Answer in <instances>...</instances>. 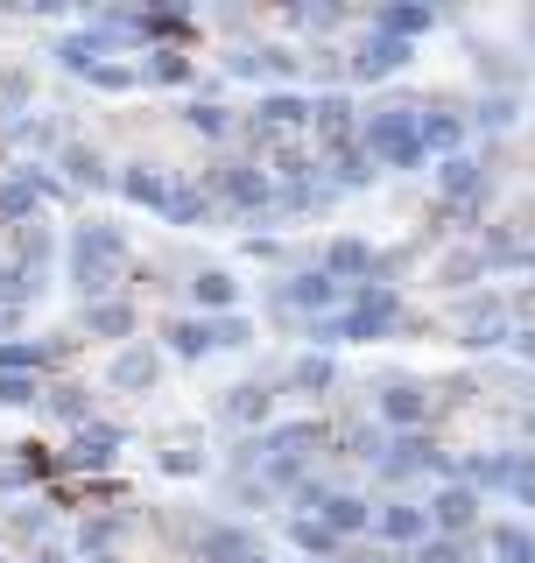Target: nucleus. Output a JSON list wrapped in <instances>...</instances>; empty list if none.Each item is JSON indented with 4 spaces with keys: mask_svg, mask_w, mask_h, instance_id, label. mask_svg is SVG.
I'll list each match as a JSON object with an SVG mask.
<instances>
[{
    "mask_svg": "<svg viewBox=\"0 0 535 563\" xmlns=\"http://www.w3.org/2000/svg\"><path fill=\"white\" fill-rule=\"evenodd\" d=\"M367 148H373V163H387V169L423 163V128H416V113H373V120H367Z\"/></svg>",
    "mask_w": 535,
    "mask_h": 563,
    "instance_id": "obj_1",
    "label": "nucleus"
},
{
    "mask_svg": "<svg viewBox=\"0 0 535 563\" xmlns=\"http://www.w3.org/2000/svg\"><path fill=\"white\" fill-rule=\"evenodd\" d=\"M395 289H360V303H352V317H338L331 324V339H373V331H387L395 324Z\"/></svg>",
    "mask_w": 535,
    "mask_h": 563,
    "instance_id": "obj_2",
    "label": "nucleus"
},
{
    "mask_svg": "<svg viewBox=\"0 0 535 563\" xmlns=\"http://www.w3.org/2000/svg\"><path fill=\"white\" fill-rule=\"evenodd\" d=\"M430 507H437V528H444V536H458V528H472V515H479L472 486H444Z\"/></svg>",
    "mask_w": 535,
    "mask_h": 563,
    "instance_id": "obj_3",
    "label": "nucleus"
},
{
    "mask_svg": "<svg viewBox=\"0 0 535 563\" xmlns=\"http://www.w3.org/2000/svg\"><path fill=\"white\" fill-rule=\"evenodd\" d=\"M381 416L395 422V430H416V422H423V395H416V387H387V395H381Z\"/></svg>",
    "mask_w": 535,
    "mask_h": 563,
    "instance_id": "obj_4",
    "label": "nucleus"
},
{
    "mask_svg": "<svg viewBox=\"0 0 535 563\" xmlns=\"http://www.w3.org/2000/svg\"><path fill=\"white\" fill-rule=\"evenodd\" d=\"M381 536L387 542H423V536H430V515H416V507H387V515H381Z\"/></svg>",
    "mask_w": 535,
    "mask_h": 563,
    "instance_id": "obj_5",
    "label": "nucleus"
},
{
    "mask_svg": "<svg viewBox=\"0 0 535 563\" xmlns=\"http://www.w3.org/2000/svg\"><path fill=\"white\" fill-rule=\"evenodd\" d=\"M402 57H408V43L381 35V43H367V49H360V78H387V70H395Z\"/></svg>",
    "mask_w": 535,
    "mask_h": 563,
    "instance_id": "obj_6",
    "label": "nucleus"
},
{
    "mask_svg": "<svg viewBox=\"0 0 535 563\" xmlns=\"http://www.w3.org/2000/svg\"><path fill=\"white\" fill-rule=\"evenodd\" d=\"M437 184H444V198H472V190H479V163H466V155H451V163L437 169Z\"/></svg>",
    "mask_w": 535,
    "mask_h": 563,
    "instance_id": "obj_7",
    "label": "nucleus"
},
{
    "mask_svg": "<svg viewBox=\"0 0 535 563\" xmlns=\"http://www.w3.org/2000/svg\"><path fill=\"white\" fill-rule=\"evenodd\" d=\"M493 550H501V563H535V536L528 528H493Z\"/></svg>",
    "mask_w": 535,
    "mask_h": 563,
    "instance_id": "obj_8",
    "label": "nucleus"
},
{
    "mask_svg": "<svg viewBox=\"0 0 535 563\" xmlns=\"http://www.w3.org/2000/svg\"><path fill=\"white\" fill-rule=\"evenodd\" d=\"M325 521L346 536V528H367V500H352V493H331L325 500Z\"/></svg>",
    "mask_w": 535,
    "mask_h": 563,
    "instance_id": "obj_9",
    "label": "nucleus"
},
{
    "mask_svg": "<svg viewBox=\"0 0 535 563\" xmlns=\"http://www.w3.org/2000/svg\"><path fill=\"white\" fill-rule=\"evenodd\" d=\"M331 275H296V289H290V303H303V310H325L331 303Z\"/></svg>",
    "mask_w": 535,
    "mask_h": 563,
    "instance_id": "obj_10",
    "label": "nucleus"
},
{
    "mask_svg": "<svg viewBox=\"0 0 535 563\" xmlns=\"http://www.w3.org/2000/svg\"><path fill=\"white\" fill-rule=\"evenodd\" d=\"M416 465H430V444H423V437H402V444L387 451V472L402 479V472H416Z\"/></svg>",
    "mask_w": 535,
    "mask_h": 563,
    "instance_id": "obj_11",
    "label": "nucleus"
},
{
    "mask_svg": "<svg viewBox=\"0 0 535 563\" xmlns=\"http://www.w3.org/2000/svg\"><path fill=\"white\" fill-rule=\"evenodd\" d=\"M416 128H423V148H458V120H430V113H416Z\"/></svg>",
    "mask_w": 535,
    "mask_h": 563,
    "instance_id": "obj_12",
    "label": "nucleus"
},
{
    "mask_svg": "<svg viewBox=\"0 0 535 563\" xmlns=\"http://www.w3.org/2000/svg\"><path fill=\"white\" fill-rule=\"evenodd\" d=\"M381 29H395V35H416V29H430V8H387V14H381Z\"/></svg>",
    "mask_w": 535,
    "mask_h": 563,
    "instance_id": "obj_13",
    "label": "nucleus"
},
{
    "mask_svg": "<svg viewBox=\"0 0 535 563\" xmlns=\"http://www.w3.org/2000/svg\"><path fill=\"white\" fill-rule=\"evenodd\" d=\"M296 542H303V550H317V556H325L331 542H338V528H331V521H296Z\"/></svg>",
    "mask_w": 535,
    "mask_h": 563,
    "instance_id": "obj_14",
    "label": "nucleus"
},
{
    "mask_svg": "<svg viewBox=\"0 0 535 563\" xmlns=\"http://www.w3.org/2000/svg\"><path fill=\"white\" fill-rule=\"evenodd\" d=\"M331 268H338V275H360V268H367V246H360V240H338V246H331Z\"/></svg>",
    "mask_w": 535,
    "mask_h": 563,
    "instance_id": "obj_15",
    "label": "nucleus"
},
{
    "mask_svg": "<svg viewBox=\"0 0 535 563\" xmlns=\"http://www.w3.org/2000/svg\"><path fill=\"white\" fill-rule=\"evenodd\" d=\"M261 120H268V128H290V120H303V106H296V99H268Z\"/></svg>",
    "mask_w": 535,
    "mask_h": 563,
    "instance_id": "obj_16",
    "label": "nucleus"
},
{
    "mask_svg": "<svg viewBox=\"0 0 535 563\" xmlns=\"http://www.w3.org/2000/svg\"><path fill=\"white\" fill-rule=\"evenodd\" d=\"M416 563H458V542H451V536H437V542L423 536V556H416Z\"/></svg>",
    "mask_w": 535,
    "mask_h": 563,
    "instance_id": "obj_17",
    "label": "nucleus"
},
{
    "mask_svg": "<svg viewBox=\"0 0 535 563\" xmlns=\"http://www.w3.org/2000/svg\"><path fill=\"white\" fill-rule=\"evenodd\" d=\"M198 303H233V282H226V275H205L198 282Z\"/></svg>",
    "mask_w": 535,
    "mask_h": 563,
    "instance_id": "obj_18",
    "label": "nucleus"
},
{
    "mask_svg": "<svg viewBox=\"0 0 535 563\" xmlns=\"http://www.w3.org/2000/svg\"><path fill=\"white\" fill-rule=\"evenodd\" d=\"M233 198H240V205H261V198H268V184H261V176H247V169H240V176H233Z\"/></svg>",
    "mask_w": 535,
    "mask_h": 563,
    "instance_id": "obj_19",
    "label": "nucleus"
},
{
    "mask_svg": "<svg viewBox=\"0 0 535 563\" xmlns=\"http://www.w3.org/2000/svg\"><path fill=\"white\" fill-rule=\"evenodd\" d=\"M240 563H268V556H240Z\"/></svg>",
    "mask_w": 535,
    "mask_h": 563,
    "instance_id": "obj_20",
    "label": "nucleus"
}]
</instances>
